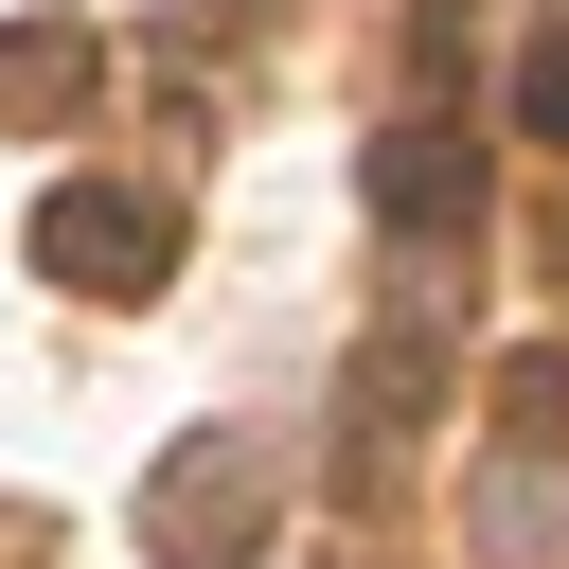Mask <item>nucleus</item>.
I'll return each instance as SVG.
<instances>
[{
  "label": "nucleus",
  "instance_id": "obj_1",
  "mask_svg": "<svg viewBox=\"0 0 569 569\" xmlns=\"http://www.w3.org/2000/svg\"><path fill=\"white\" fill-rule=\"evenodd\" d=\"M284 516V445L267 427H178L142 462V569H249Z\"/></svg>",
  "mask_w": 569,
  "mask_h": 569
},
{
  "label": "nucleus",
  "instance_id": "obj_2",
  "mask_svg": "<svg viewBox=\"0 0 569 569\" xmlns=\"http://www.w3.org/2000/svg\"><path fill=\"white\" fill-rule=\"evenodd\" d=\"M160 267H178V213H160V196H107V178L36 196V284H89V302H142Z\"/></svg>",
  "mask_w": 569,
  "mask_h": 569
},
{
  "label": "nucleus",
  "instance_id": "obj_3",
  "mask_svg": "<svg viewBox=\"0 0 569 569\" xmlns=\"http://www.w3.org/2000/svg\"><path fill=\"white\" fill-rule=\"evenodd\" d=\"M462 196H480V142H462V124H391V142H373V213H427V231H445Z\"/></svg>",
  "mask_w": 569,
  "mask_h": 569
},
{
  "label": "nucleus",
  "instance_id": "obj_4",
  "mask_svg": "<svg viewBox=\"0 0 569 569\" xmlns=\"http://www.w3.org/2000/svg\"><path fill=\"white\" fill-rule=\"evenodd\" d=\"M71 107H89V36L71 18H18L0 36V124H71Z\"/></svg>",
  "mask_w": 569,
  "mask_h": 569
},
{
  "label": "nucleus",
  "instance_id": "obj_5",
  "mask_svg": "<svg viewBox=\"0 0 569 569\" xmlns=\"http://www.w3.org/2000/svg\"><path fill=\"white\" fill-rule=\"evenodd\" d=\"M498 409H516V445H569V338L498 356Z\"/></svg>",
  "mask_w": 569,
  "mask_h": 569
},
{
  "label": "nucleus",
  "instance_id": "obj_6",
  "mask_svg": "<svg viewBox=\"0 0 569 569\" xmlns=\"http://www.w3.org/2000/svg\"><path fill=\"white\" fill-rule=\"evenodd\" d=\"M516 124H533V142H569V36H533V71H516Z\"/></svg>",
  "mask_w": 569,
  "mask_h": 569
}]
</instances>
